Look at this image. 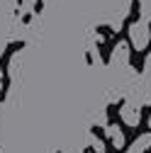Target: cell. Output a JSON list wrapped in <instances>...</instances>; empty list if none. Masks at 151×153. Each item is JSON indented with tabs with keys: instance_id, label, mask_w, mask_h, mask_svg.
<instances>
[{
	"instance_id": "1",
	"label": "cell",
	"mask_w": 151,
	"mask_h": 153,
	"mask_svg": "<svg viewBox=\"0 0 151 153\" xmlns=\"http://www.w3.org/2000/svg\"><path fill=\"white\" fill-rule=\"evenodd\" d=\"M139 117H141V107H137V105H124V107H122V119H124V124L137 126V124H139Z\"/></svg>"
},
{
	"instance_id": "2",
	"label": "cell",
	"mask_w": 151,
	"mask_h": 153,
	"mask_svg": "<svg viewBox=\"0 0 151 153\" xmlns=\"http://www.w3.org/2000/svg\"><path fill=\"white\" fill-rule=\"evenodd\" d=\"M132 42H134L137 49H144L149 44V29L144 25H134L132 27Z\"/></svg>"
},
{
	"instance_id": "3",
	"label": "cell",
	"mask_w": 151,
	"mask_h": 153,
	"mask_svg": "<svg viewBox=\"0 0 151 153\" xmlns=\"http://www.w3.org/2000/svg\"><path fill=\"white\" fill-rule=\"evenodd\" d=\"M105 129H107V136H110L112 146H115L117 151H120V148H124V134L120 131V126H115V124H107Z\"/></svg>"
},
{
	"instance_id": "4",
	"label": "cell",
	"mask_w": 151,
	"mask_h": 153,
	"mask_svg": "<svg viewBox=\"0 0 151 153\" xmlns=\"http://www.w3.org/2000/svg\"><path fill=\"white\" fill-rule=\"evenodd\" d=\"M149 146H151V134H141V136L134 141V146H132L127 153H146Z\"/></svg>"
},
{
	"instance_id": "5",
	"label": "cell",
	"mask_w": 151,
	"mask_h": 153,
	"mask_svg": "<svg viewBox=\"0 0 151 153\" xmlns=\"http://www.w3.org/2000/svg\"><path fill=\"white\" fill-rule=\"evenodd\" d=\"M90 143H93V151L95 153H105V143L98 141V136H90Z\"/></svg>"
},
{
	"instance_id": "6",
	"label": "cell",
	"mask_w": 151,
	"mask_h": 153,
	"mask_svg": "<svg viewBox=\"0 0 151 153\" xmlns=\"http://www.w3.org/2000/svg\"><path fill=\"white\" fill-rule=\"evenodd\" d=\"M149 126H151V117H149Z\"/></svg>"
}]
</instances>
